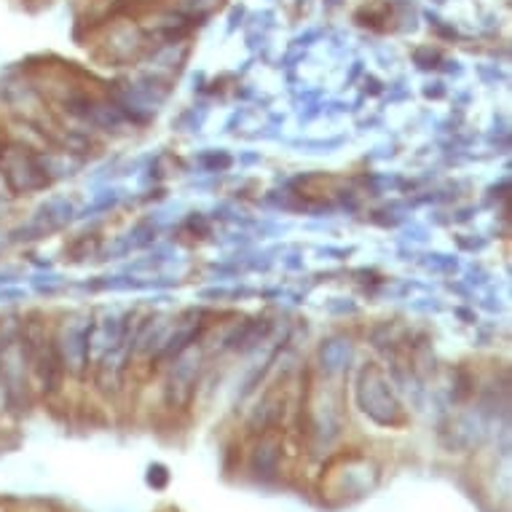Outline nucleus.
I'll use <instances>...</instances> for the list:
<instances>
[{"mask_svg": "<svg viewBox=\"0 0 512 512\" xmlns=\"http://www.w3.org/2000/svg\"><path fill=\"white\" fill-rule=\"evenodd\" d=\"M360 403L362 411L368 413L373 421H378V424H395V421H400V405H397L395 395L389 392L384 373L378 368H368L362 373Z\"/></svg>", "mask_w": 512, "mask_h": 512, "instance_id": "nucleus-1", "label": "nucleus"}, {"mask_svg": "<svg viewBox=\"0 0 512 512\" xmlns=\"http://www.w3.org/2000/svg\"><path fill=\"white\" fill-rule=\"evenodd\" d=\"M319 357H322V368L328 370V373H338V370L346 368V362L352 357V346L349 341H328V344H322L319 349Z\"/></svg>", "mask_w": 512, "mask_h": 512, "instance_id": "nucleus-2", "label": "nucleus"}, {"mask_svg": "<svg viewBox=\"0 0 512 512\" xmlns=\"http://www.w3.org/2000/svg\"><path fill=\"white\" fill-rule=\"evenodd\" d=\"M279 462V443L274 437H263L261 445H258V451H255V470L258 475H271V472L277 470Z\"/></svg>", "mask_w": 512, "mask_h": 512, "instance_id": "nucleus-3", "label": "nucleus"}, {"mask_svg": "<svg viewBox=\"0 0 512 512\" xmlns=\"http://www.w3.org/2000/svg\"><path fill=\"white\" fill-rule=\"evenodd\" d=\"M220 3L223 0H183L180 3V14L191 19V22H196V19L210 17L212 11L220 9Z\"/></svg>", "mask_w": 512, "mask_h": 512, "instance_id": "nucleus-4", "label": "nucleus"}]
</instances>
